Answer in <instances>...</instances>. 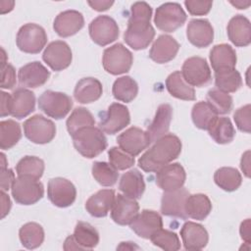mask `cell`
Masks as SVG:
<instances>
[{
    "label": "cell",
    "instance_id": "db71d44e",
    "mask_svg": "<svg viewBox=\"0 0 251 251\" xmlns=\"http://www.w3.org/2000/svg\"><path fill=\"white\" fill-rule=\"evenodd\" d=\"M88 5L95 11L102 12L108 10L114 4V1H106V0H94V1H87Z\"/></svg>",
    "mask_w": 251,
    "mask_h": 251
},
{
    "label": "cell",
    "instance_id": "c3c4849f",
    "mask_svg": "<svg viewBox=\"0 0 251 251\" xmlns=\"http://www.w3.org/2000/svg\"><path fill=\"white\" fill-rule=\"evenodd\" d=\"M250 104L238 108L233 114V120L240 131L250 133L251 130V120H250Z\"/></svg>",
    "mask_w": 251,
    "mask_h": 251
},
{
    "label": "cell",
    "instance_id": "11a10c76",
    "mask_svg": "<svg viewBox=\"0 0 251 251\" xmlns=\"http://www.w3.org/2000/svg\"><path fill=\"white\" fill-rule=\"evenodd\" d=\"M240 236L245 241V243H250V219H246L244 222L241 223L239 228Z\"/></svg>",
    "mask_w": 251,
    "mask_h": 251
},
{
    "label": "cell",
    "instance_id": "7dc6e473",
    "mask_svg": "<svg viewBox=\"0 0 251 251\" xmlns=\"http://www.w3.org/2000/svg\"><path fill=\"white\" fill-rule=\"evenodd\" d=\"M108 158L109 163L117 170V171H124L128 168H131L134 163V157L127 154L126 152L123 151L120 147H111L108 151Z\"/></svg>",
    "mask_w": 251,
    "mask_h": 251
},
{
    "label": "cell",
    "instance_id": "7bdbcfd3",
    "mask_svg": "<svg viewBox=\"0 0 251 251\" xmlns=\"http://www.w3.org/2000/svg\"><path fill=\"white\" fill-rule=\"evenodd\" d=\"M95 125V120L92 114L83 107L75 108L66 122L67 129L71 135L75 134L77 130L87 127L93 126Z\"/></svg>",
    "mask_w": 251,
    "mask_h": 251
},
{
    "label": "cell",
    "instance_id": "ac0fdd59",
    "mask_svg": "<svg viewBox=\"0 0 251 251\" xmlns=\"http://www.w3.org/2000/svg\"><path fill=\"white\" fill-rule=\"evenodd\" d=\"M129 226L139 237L150 239L157 230L163 227V220L157 212L153 210H143L136 215L129 224Z\"/></svg>",
    "mask_w": 251,
    "mask_h": 251
},
{
    "label": "cell",
    "instance_id": "603a6c76",
    "mask_svg": "<svg viewBox=\"0 0 251 251\" xmlns=\"http://www.w3.org/2000/svg\"><path fill=\"white\" fill-rule=\"evenodd\" d=\"M180 237L186 250H201L206 247L209 235L206 228L194 222H185L180 229Z\"/></svg>",
    "mask_w": 251,
    "mask_h": 251
},
{
    "label": "cell",
    "instance_id": "74e56055",
    "mask_svg": "<svg viewBox=\"0 0 251 251\" xmlns=\"http://www.w3.org/2000/svg\"><path fill=\"white\" fill-rule=\"evenodd\" d=\"M74 237L82 250L92 249L99 243V233L90 224L78 222L75 225Z\"/></svg>",
    "mask_w": 251,
    "mask_h": 251
},
{
    "label": "cell",
    "instance_id": "7402d4cb",
    "mask_svg": "<svg viewBox=\"0 0 251 251\" xmlns=\"http://www.w3.org/2000/svg\"><path fill=\"white\" fill-rule=\"evenodd\" d=\"M186 36L192 45L205 48L213 42L214 28L206 19H193L187 25Z\"/></svg>",
    "mask_w": 251,
    "mask_h": 251
},
{
    "label": "cell",
    "instance_id": "5b68a950",
    "mask_svg": "<svg viewBox=\"0 0 251 251\" xmlns=\"http://www.w3.org/2000/svg\"><path fill=\"white\" fill-rule=\"evenodd\" d=\"M46 42L45 29L36 24H25L17 33V46L24 53L37 54L44 48Z\"/></svg>",
    "mask_w": 251,
    "mask_h": 251
},
{
    "label": "cell",
    "instance_id": "cb8c5ba5",
    "mask_svg": "<svg viewBox=\"0 0 251 251\" xmlns=\"http://www.w3.org/2000/svg\"><path fill=\"white\" fill-rule=\"evenodd\" d=\"M178 49L179 44L173 36L162 34L152 44L149 57L158 64H165L175 59Z\"/></svg>",
    "mask_w": 251,
    "mask_h": 251
},
{
    "label": "cell",
    "instance_id": "f35d334b",
    "mask_svg": "<svg viewBox=\"0 0 251 251\" xmlns=\"http://www.w3.org/2000/svg\"><path fill=\"white\" fill-rule=\"evenodd\" d=\"M191 118L196 127L208 130L212 123L218 118V114L207 101H200L192 107Z\"/></svg>",
    "mask_w": 251,
    "mask_h": 251
},
{
    "label": "cell",
    "instance_id": "6125c7cd",
    "mask_svg": "<svg viewBox=\"0 0 251 251\" xmlns=\"http://www.w3.org/2000/svg\"><path fill=\"white\" fill-rule=\"evenodd\" d=\"M0 156H1V169H6L7 165H8V163L6 161V156L4 153H1Z\"/></svg>",
    "mask_w": 251,
    "mask_h": 251
},
{
    "label": "cell",
    "instance_id": "ab89813d",
    "mask_svg": "<svg viewBox=\"0 0 251 251\" xmlns=\"http://www.w3.org/2000/svg\"><path fill=\"white\" fill-rule=\"evenodd\" d=\"M22 137L21 126L14 120L0 122V147L8 150L15 146Z\"/></svg>",
    "mask_w": 251,
    "mask_h": 251
},
{
    "label": "cell",
    "instance_id": "8d00e7d4",
    "mask_svg": "<svg viewBox=\"0 0 251 251\" xmlns=\"http://www.w3.org/2000/svg\"><path fill=\"white\" fill-rule=\"evenodd\" d=\"M112 92L117 100L129 103L136 97L138 93V85L130 76H121L115 80Z\"/></svg>",
    "mask_w": 251,
    "mask_h": 251
},
{
    "label": "cell",
    "instance_id": "f5cc1de1",
    "mask_svg": "<svg viewBox=\"0 0 251 251\" xmlns=\"http://www.w3.org/2000/svg\"><path fill=\"white\" fill-rule=\"evenodd\" d=\"M11 107H12V94L2 91L1 92V110H0L2 118L11 115Z\"/></svg>",
    "mask_w": 251,
    "mask_h": 251
},
{
    "label": "cell",
    "instance_id": "60d3db41",
    "mask_svg": "<svg viewBox=\"0 0 251 251\" xmlns=\"http://www.w3.org/2000/svg\"><path fill=\"white\" fill-rule=\"evenodd\" d=\"M215 84L219 90L231 93L237 91L242 86V78L235 69L215 73Z\"/></svg>",
    "mask_w": 251,
    "mask_h": 251
},
{
    "label": "cell",
    "instance_id": "4dcf8cb0",
    "mask_svg": "<svg viewBox=\"0 0 251 251\" xmlns=\"http://www.w3.org/2000/svg\"><path fill=\"white\" fill-rule=\"evenodd\" d=\"M119 189L126 196L139 199L144 193L145 182L142 174L137 169L125 173L119 182Z\"/></svg>",
    "mask_w": 251,
    "mask_h": 251
},
{
    "label": "cell",
    "instance_id": "e0dca14e",
    "mask_svg": "<svg viewBox=\"0 0 251 251\" xmlns=\"http://www.w3.org/2000/svg\"><path fill=\"white\" fill-rule=\"evenodd\" d=\"M156 173V183L164 191H173L182 187L186 179L185 171L179 163L165 165Z\"/></svg>",
    "mask_w": 251,
    "mask_h": 251
},
{
    "label": "cell",
    "instance_id": "bcb514c9",
    "mask_svg": "<svg viewBox=\"0 0 251 251\" xmlns=\"http://www.w3.org/2000/svg\"><path fill=\"white\" fill-rule=\"evenodd\" d=\"M151 242L165 251H176L180 248V241L176 233L168 229H159L151 237Z\"/></svg>",
    "mask_w": 251,
    "mask_h": 251
},
{
    "label": "cell",
    "instance_id": "d6a6232c",
    "mask_svg": "<svg viewBox=\"0 0 251 251\" xmlns=\"http://www.w3.org/2000/svg\"><path fill=\"white\" fill-rule=\"evenodd\" d=\"M212 211V203L209 197L203 193L192 194L185 201V213L188 218L203 221Z\"/></svg>",
    "mask_w": 251,
    "mask_h": 251
},
{
    "label": "cell",
    "instance_id": "f6af8a7d",
    "mask_svg": "<svg viewBox=\"0 0 251 251\" xmlns=\"http://www.w3.org/2000/svg\"><path fill=\"white\" fill-rule=\"evenodd\" d=\"M207 102L215 110L218 115H225L230 113L233 102L232 97L218 88H212L207 93Z\"/></svg>",
    "mask_w": 251,
    "mask_h": 251
},
{
    "label": "cell",
    "instance_id": "680465c9",
    "mask_svg": "<svg viewBox=\"0 0 251 251\" xmlns=\"http://www.w3.org/2000/svg\"><path fill=\"white\" fill-rule=\"evenodd\" d=\"M64 250L70 251V250H82L81 247L76 243L74 235H70L66 238L64 243Z\"/></svg>",
    "mask_w": 251,
    "mask_h": 251
},
{
    "label": "cell",
    "instance_id": "ffe728a7",
    "mask_svg": "<svg viewBox=\"0 0 251 251\" xmlns=\"http://www.w3.org/2000/svg\"><path fill=\"white\" fill-rule=\"evenodd\" d=\"M50 77V72L37 61L30 62L22 68L18 73L19 82L24 87L36 88L42 86Z\"/></svg>",
    "mask_w": 251,
    "mask_h": 251
},
{
    "label": "cell",
    "instance_id": "e575fe53",
    "mask_svg": "<svg viewBox=\"0 0 251 251\" xmlns=\"http://www.w3.org/2000/svg\"><path fill=\"white\" fill-rule=\"evenodd\" d=\"M214 180L220 188L231 192L239 188L242 182V176L235 168L223 167L215 172Z\"/></svg>",
    "mask_w": 251,
    "mask_h": 251
},
{
    "label": "cell",
    "instance_id": "91938a15",
    "mask_svg": "<svg viewBox=\"0 0 251 251\" xmlns=\"http://www.w3.org/2000/svg\"><path fill=\"white\" fill-rule=\"evenodd\" d=\"M14 1H1L0 6H1V14H6L9 13L13 10L14 8Z\"/></svg>",
    "mask_w": 251,
    "mask_h": 251
},
{
    "label": "cell",
    "instance_id": "6f0895ef",
    "mask_svg": "<svg viewBox=\"0 0 251 251\" xmlns=\"http://www.w3.org/2000/svg\"><path fill=\"white\" fill-rule=\"evenodd\" d=\"M249 154L250 151H246L242 157H241V161H240V168L242 170V172L244 173V175L249 177L250 176V158H249Z\"/></svg>",
    "mask_w": 251,
    "mask_h": 251
},
{
    "label": "cell",
    "instance_id": "277c9868",
    "mask_svg": "<svg viewBox=\"0 0 251 251\" xmlns=\"http://www.w3.org/2000/svg\"><path fill=\"white\" fill-rule=\"evenodd\" d=\"M132 63V53L122 43H116L106 48L103 52V68L111 75H118L127 73Z\"/></svg>",
    "mask_w": 251,
    "mask_h": 251
},
{
    "label": "cell",
    "instance_id": "2e32d148",
    "mask_svg": "<svg viewBox=\"0 0 251 251\" xmlns=\"http://www.w3.org/2000/svg\"><path fill=\"white\" fill-rule=\"evenodd\" d=\"M189 196L187 189L180 187L173 191H165L161 199V213L167 217L186 220L185 201Z\"/></svg>",
    "mask_w": 251,
    "mask_h": 251
},
{
    "label": "cell",
    "instance_id": "ba28073f",
    "mask_svg": "<svg viewBox=\"0 0 251 251\" xmlns=\"http://www.w3.org/2000/svg\"><path fill=\"white\" fill-rule=\"evenodd\" d=\"M24 133L29 141L35 144H46L55 137L56 126L42 115H34L24 123Z\"/></svg>",
    "mask_w": 251,
    "mask_h": 251
},
{
    "label": "cell",
    "instance_id": "f1b7e54d",
    "mask_svg": "<svg viewBox=\"0 0 251 251\" xmlns=\"http://www.w3.org/2000/svg\"><path fill=\"white\" fill-rule=\"evenodd\" d=\"M173 118V108L169 104H162L158 107L152 123L147 127V133L151 142H155L160 137L166 135L170 129Z\"/></svg>",
    "mask_w": 251,
    "mask_h": 251
},
{
    "label": "cell",
    "instance_id": "3957f363",
    "mask_svg": "<svg viewBox=\"0 0 251 251\" xmlns=\"http://www.w3.org/2000/svg\"><path fill=\"white\" fill-rule=\"evenodd\" d=\"M72 137L76 151L88 159L100 155L108 145L103 131L94 126L77 130Z\"/></svg>",
    "mask_w": 251,
    "mask_h": 251
},
{
    "label": "cell",
    "instance_id": "9f6ffc18",
    "mask_svg": "<svg viewBox=\"0 0 251 251\" xmlns=\"http://www.w3.org/2000/svg\"><path fill=\"white\" fill-rule=\"evenodd\" d=\"M1 203H2V207H1V212H2V219H4L10 212L11 209V200L8 194L5 193V191L1 190Z\"/></svg>",
    "mask_w": 251,
    "mask_h": 251
},
{
    "label": "cell",
    "instance_id": "44dd1931",
    "mask_svg": "<svg viewBox=\"0 0 251 251\" xmlns=\"http://www.w3.org/2000/svg\"><path fill=\"white\" fill-rule=\"evenodd\" d=\"M84 25V19L80 12L67 10L61 12L54 20L53 28L61 37H69L77 33Z\"/></svg>",
    "mask_w": 251,
    "mask_h": 251
},
{
    "label": "cell",
    "instance_id": "b9f144b4",
    "mask_svg": "<svg viewBox=\"0 0 251 251\" xmlns=\"http://www.w3.org/2000/svg\"><path fill=\"white\" fill-rule=\"evenodd\" d=\"M44 162L35 156H25L22 158L17 166L16 172L18 176H29L39 179L44 173Z\"/></svg>",
    "mask_w": 251,
    "mask_h": 251
},
{
    "label": "cell",
    "instance_id": "8992f818",
    "mask_svg": "<svg viewBox=\"0 0 251 251\" xmlns=\"http://www.w3.org/2000/svg\"><path fill=\"white\" fill-rule=\"evenodd\" d=\"M72 107V98L63 92L46 90L38 98V108L48 117L55 120L65 118Z\"/></svg>",
    "mask_w": 251,
    "mask_h": 251
},
{
    "label": "cell",
    "instance_id": "ee69618b",
    "mask_svg": "<svg viewBox=\"0 0 251 251\" xmlns=\"http://www.w3.org/2000/svg\"><path fill=\"white\" fill-rule=\"evenodd\" d=\"M92 176L102 186L114 185L119 177L118 171L109 163L95 162L92 165Z\"/></svg>",
    "mask_w": 251,
    "mask_h": 251
},
{
    "label": "cell",
    "instance_id": "9c48e42d",
    "mask_svg": "<svg viewBox=\"0 0 251 251\" xmlns=\"http://www.w3.org/2000/svg\"><path fill=\"white\" fill-rule=\"evenodd\" d=\"M11 190L14 200L21 205L35 204L44 195L42 183L29 176H18Z\"/></svg>",
    "mask_w": 251,
    "mask_h": 251
},
{
    "label": "cell",
    "instance_id": "1f68e13d",
    "mask_svg": "<svg viewBox=\"0 0 251 251\" xmlns=\"http://www.w3.org/2000/svg\"><path fill=\"white\" fill-rule=\"evenodd\" d=\"M166 88L169 93L180 100L193 101L195 100V90L189 85L181 75L179 71L172 73L166 79Z\"/></svg>",
    "mask_w": 251,
    "mask_h": 251
},
{
    "label": "cell",
    "instance_id": "9a60e30c",
    "mask_svg": "<svg viewBox=\"0 0 251 251\" xmlns=\"http://www.w3.org/2000/svg\"><path fill=\"white\" fill-rule=\"evenodd\" d=\"M43 61L55 72L67 69L73 60V54L70 46L62 40L52 41L47 45L43 54Z\"/></svg>",
    "mask_w": 251,
    "mask_h": 251
},
{
    "label": "cell",
    "instance_id": "681fc988",
    "mask_svg": "<svg viewBox=\"0 0 251 251\" xmlns=\"http://www.w3.org/2000/svg\"><path fill=\"white\" fill-rule=\"evenodd\" d=\"M185 8L192 16H204L207 15L213 5L212 1H198V0H186L184 1Z\"/></svg>",
    "mask_w": 251,
    "mask_h": 251
},
{
    "label": "cell",
    "instance_id": "83f0119b",
    "mask_svg": "<svg viewBox=\"0 0 251 251\" xmlns=\"http://www.w3.org/2000/svg\"><path fill=\"white\" fill-rule=\"evenodd\" d=\"M115 197L116 195L113 189H101L87 199L85 209L92 217H106L112 209Z\"/></svg>",
    "mask_w": 251,
    "mask_h": 251
},
{
    "label": "cell",
    "instance_id": "816d5d0a",
    "mask_svg": "<svg viewBox=\"0 0 251 251\" xmlns=\"http://www.w3.org/2000/svg\"><path fill=\"white\" fill-rule=\"evenodd\" d=\"M15 179V174L11 169H1V190L7 191L12 188Z\"/></svg>",
    "mask_w": 251,
    "mask_h": 251
},
{
    "label": "cell",
    "instance_id": "7c38bea8",
    "mask_svg": "<svg viewBox=\"0 0 251 251\" xmlns=\"http://www.w3.org/2000/svg\"><path fill=\"white\" fill-rule=\"evenodd\" d=\"M47 196L53 205L66 208L75 202L76 189L70 180L64 177H54L48 181Z\"/></svg>",
    "mask_w": 251,
    "mask_h": 251
},
{
    "label": "cell",
    "instance_id": "8fae6325",
    "mask_svg": "<svg viewBox=\"0 0 251 251\" xmlns=\"http://www.w3.org/2000/svg\"><path fill=\"white\" fill-rule=\"evenodd\" d=\"M89 35L94 43L99 46H106L119 37V26L116 21L110 16H98L91 21L88 26Z\"/></svg>",
    "mask_w": 251,
    "mask_h": 251
},
{
    "label": "cell",
    "instance_id": "5bb4252c",
    "mask_svg": "<svg viewBox=\"0 0 251 251\" xmlns=\"http://www.w3.org/2000/svg\"><path fill=\"white\" fill-rule=\"evenodd\" d=\"M120 148L131 156L139 155L151 143V139L147 131L131 126L117 137Z\"/></svg>",
    "mask_w": 251,
    "mask_h": 251
},
{
    "label": "cell",
    "instance_id": "836d02e7",
    "mask_svg": "<svg viewBox=\"0 0 251 251\" xmlns=\"http://www.w3.org/2000/svg\"><path fill=\"white\" fill-rule=\"evenodd\" d=\"M209 135L218 144H227L235 136V129L226 117H218L208 128Z\"/></svg>",
    "mask_w": 251,
    "mask_h": 251
},
{
    "label": "cell",
    "instance_id": "30bf717a",
    "mask_svg": "<svg viewBox=\"0 0 251 251\" xmlns=\"http://www.w3.org/2000/svg\"><path fill=\"white\" fill-rule=\"evenodd\" d=\"M181 75L184 80L193 86L202 87L212 80V74L206 59L198 56L186 59L181 68Z\"/></svg>",
    "mask_w": 251,
    "mask_h": 251
},
{
    "label": "cell",
    "instance_id": "6da1fadb",
    "mask_svg": "<svg viewBox=\"0 0 251 251\" xmlns=\"http://www.w3.org/2000/svg\"><path fill=\"white\" fill-rule=\"evenodd\" d=\"M152 8L146 2H135L131 5L127 28L124 40L133 50H142L149 46L155 36V29L150 24Z\"/></svg>",
    "mask_w": 251,
    "mask_h": 251
},
{
    "label": "cell",
    "instance_id": "d590c367",
    "mask_svg": "<svg viewBox=\"0 0 251 251\" xmlns=\"http://www.w3.org/2000/svg\"><path fill=\"white\" fill-rule=\"evenodd\" d=\"M19 237L24 247L27 249H35L43 243L44 230L37 223H26L20 228Z\"/></svg>",
    "mask_w": 251,
    "mask_h": 251
},
{
    "label": "cell",
    "instance_id": "f546056e",
    "mask_svg": "<svg viewBox=\"0 0 251 251\" xmlns=\"http://www.w3.org/2000/svg\"><path fill=\"white\" fill-rule=\"evenodd\" d=\"M103 92L102 83L94 77H83L77 81L74 96L81 104H88L98 100Z\"/></svg>",
    "mask_w": 251,
    "mask_h": 251
},
{
    "label": "cell",
    "instance_id": "d6986e66",
    "mask_svg": "<svg viewBox=\"0 0 251 251\" xmlns=\"http://www.w3.org/2000/svg\"><path fill=\"white\" fill-rule=\"evenodd\" d=\"M138 211L139 205L134 198L125 194H118L111 209V218L116 224L126 226L133 221Z\"/></svg>",
    "mask_w": 251,
    "mask_h": 251
},
{
    "label": "cell",
    "instance_id": "4316f807",
    "mask_svg": "<svg viewBox=\"0 0 251 251\" xmlns=\"http://www.w3.org/2000/svg\"><path fill=\"white\" fill-rule=\"evenodd\" d=\"M35 95L32 91L19 87L12 93L11 116L16 119H24L34 111Z\"/></svg>",
    "mask_w": 251,
    "mask_h": 251
},
{
    "label": "cell",
    "instance_id": "d4e9b609",
    "mask_svg": "<svg viewBox=\"0 0 251 251\" xmlns=\"http://www.w3.org/2000/svg\"><path fill=\"white\" fill-rule=\"evenodd\" d=\"M228 39L237 47H246L251 42V24L243 15L232 17L226 26Z\"/></svg>",
    "mask_w": 251,
    "mask_h": 251
},
{
    "label": "cell",
    "instance_id": "52a82bcc",
    "mask_svg": "<svg viewBox=\"0 0 251 251\" xmlns=\"http://www.w3.org/2000/svg\"><path fill=\"white\" fill-rule=\"evenodd\" d=\"M186 18L187 16L180 4L168 2L156 9L154 24L162 31L173 32L183 25Z\"/></svg>",
    "mask_w": 251,
    "mask_h": 251
},
{
    "label": "cell",
    "instance_id": "f907efd6",
    "mask_svg": "<svg viewBox=\"0 0 251 251\" xmlns=\"http://www.w3.org/2000/svg\"><path fill=\"white\" fill-rule=\"evenodd\" d=\"M16 71L11 64L1 65V87L3 89H12L16 85Z\"/></svg>",
    "mask_w": 251,
    "mask_h": 251
},
{
    "label": "cell",
    "instance_id": "4fadbf2b",
    "mask_svg": "<svg viewBox=\"0 0 251 251\" xmlns=\"http://www.w3.org/2000/svg\"><path fill=\"white\" fill-rule=\"evenodd\" d=\"M130 123L128 109L120 103H113L99 122V128L107 134H115Z\"/></svg>",
    "mask_w": 251,
    "mask_h": 251
},
{
    "label": "cell",
    "instance_id": "94428289",
    "mask_svg": "<svg viewBox=\"0 0 251 251\" xmlns=\"http://www.w3.org/2000/svg\"><path fill=\"white\" fill-rule=\"evenodd\" d=\"M231 5H233L235 8L237 9H247L250 6V2L249 1H230L229 2Z\"/></svg>",
    "mask_w": 251,
    "mask_h": 251
},
{
    "label": "cell",
    "instance_id": "7a4b0ae2",
    "mask_svg": "<svg viewBox=\"0 0 251 251\" xmlns=\"http://www.w3.org/2000/svg\"><path fill=\"white\" fill-rule=\"evenodd\" d=\"M181 141L176 135L167 133L157 139L138 159V166L144 172L156 173L165 165L176 160L181 152Z\"/></svg>",
    "mask_w": 251,
    "mask_h": 251
},
{
    "label": "cell",
    "instance_id": "484cf974",
    "mask_svg": "<svg viewBox=\"0 0 251 251\" xmlns=\"http://www.w3.org/2000/svg\"><path fill=\"white\" fill-rule=\"evenodd\" d=\"M209 58L215 73L234 69L237 61L234 49L226 43L215 45L210 51Z\"/></svg>",
    "mask_w": 251,
    "mask_h": 251
}]
</instances>
